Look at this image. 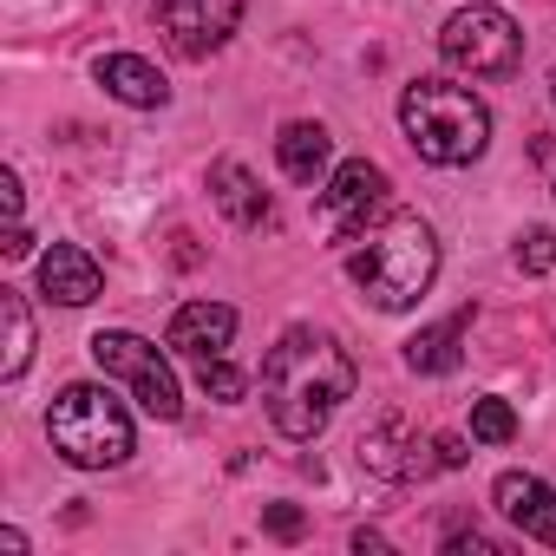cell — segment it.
I'll return each instance as SVG.
<instances>
[{
	"instance_id": "cell-5",
	"label": "cell",
	"mask_w": 556,
	"mask_h": 556,
	"mask_svg": "<svg viewBox=\"0 0 556 556\" xmlns=\"http://www.w3.org/2000/svg\"><path fill=\"white\" fill-rule=\"evenodd\" d=\"M439 53L471 79H510L523 66V27L504 8H458L439 34Z\"/></svg>"
},
{
	"instance_id": "cell-14",
	"label": "cell",
	"mask_w": 556,
	"mask_h": 556,
	"mask_svg": "<svg viewBox=\"0 0 556 556\" xmlns=\"http://www.w3.org/2000/svg\"><path fill=\"white\" fill-rule=\"evenodd\" d=\"M210 197H216V210L236 223V229H262L275 210H268V190L236 164V157H223V164H210Z\"/></svg>"
},
{
	"instance_id": "cell-22",
	"label": "cell",
	"mask_w": 556,
	"mask_h": 556,
	"mask_svg": "<svg viewBox=\"0 0 556 556\" xmlns=\"http://www.w3.org/2000/svg\"><path fill=\"white\" fill-rule=\"evenodd\" d=\"M445 549H452V556H497V543L478 536V530H471V536H445Z\"/></svg>"
},
{
	"instance_id": "cell-10",
	"label": "cell",
	"mask_w": 556,
	"mask_h": 556,
	"mask_svg": "<svg viewBox=\"0 0 556 556\" xmlns=\"http://www.w3.org/2000/svg\"><path fill=\"white\" fill-rule=\"evenodd\" d=\"M229 341H236V308H223V302H184L164 328V348L184 361H216V354H229Z\"/></svg>"
},
{
	"instance_id": "cell-13",
	"label": "cell",
	"mask_w": 556,
	"mask_h": 556,
	"mask_svg": "<svg viewBox=\"0 0 556 556\" xmlns=\"http://www.w3.org/2000/svg\"><path fill=\"white\" fill-rule=\"evenodd\" d=\"M92 79H99L118 105H138V112H157V105L170 99L164 73H157L151 60H138V53H105V60L92 66Z\"/></svg>"
},
{
	"instance_id": "cell-17",
	"label": "cell",
	"mask_w": 556,
	"mask_h": 556,
	"mask_svg": "<svg viewBox=\"0 0 556 556\" xmlns=\"http://www.w3.org/2000/svg\"><path fill=\"white\" fill-rule=\"evenodd\" d=\"M0 321H8V354H0V374L21 380L27 361H34V315H27V295L21 289H0Z\"/></svg>"
},
{
	"instance_id": "cell-6",
	"label": "cell",
	"mask_w": 556,
	"mask_h": 556,
	"mask_svg": "<svg viewBox=\"0 0 556 556\" xmlns=\"http://www.w3.org/2000/svg\"><path fill=\"white\" fill-rule=\"evenodd\" d=\"M92 361H99L105 380L131 387V400H138L151 419H177V413H184L177 374H170V361L157 354V341H144V334H131V328H99V334H92Z\"/></svg>"
},
{
	"instance_id": "cell-21",
	"label": "cell",
	"mask_w": 556,
	"mask_h": 556,
	"mask_svg": "<svg viewBox=\"0 0 556 556\" xmlns=\"http://www.w3.org/2000/svg\"><path fill=\"white\" fill-rule=\"evenodd\" d=\"M262 530H268L275 543H302V530H308V517H302L295 504H268V510H262Z\"/></svg>"
},
{
	"instance_id": "cell-18",
	"label": "cell",
	"mask_w": 556,
	"mask_h": 556,
	"mask_svg": "<svg viewBox=\"0 0 556 556\" xmlns=\"http://www.w3.org/2000/svg\"><path fill=\"white\" fill-rule=\"evenodd\" d=\"M471 439L478 445H510L517 439V413L504 400H471Z\"/></svg>"
},
{
	"instance_id": "cell-7",
	"label": "cell",
	"mask_w": 556,
	"mask_h": 556,
	"mask_svg": "<svg viewBox=\"0 0 556 556\" xmlns=\"http://www.w3.org/2000/svg\"><path fill=\"white\" fill-rule=\"evenodd\" d=\"M387 197H393V177H387L380 164L354 157V164H341V170L315 190V223H321L328 242H354V236H367V223L387 210Z\"/></svg>"
},
{
	"instance_id": "cell-26",
	"label": "cell",
	"mask_w": 556,
	"mask_h": 556,
	"mask_svg": "<svg viewBox=\"0 0 556 556\" xmlns=\"http://www.w3.org/2000/svg\"><path fill=\"white\" fill-rule=\"evenodd\" d=\"M549 99H556V73H549Z\"/></svg>"
},
{
	"instance_id": "cell-11",
	"label": "cell",
	"mask_w": 556,
	"mask_h": 556,
	"mask_svg": "<svg viewBox=\"0 0 556 556\" xmlns=\"http://www.w3.org/2000/svg\"><path fill=\"white\" fill-rule=\"evenodd\" d=\"M491 497H497V510L530 536V543H556V491L543 484V478H530V471H504L497 484H491Z\"/></svg>"
},
{
	"instance_id": "cell-8",
	"label": "cell",
	"mask_w": 556,
	"mask_h": 556,
	"mask_svg": "<svg viewBox=\"0 0 556 556\" xmlns=\"http://www.w3.org/2000/svg\"><path fill=\"white\" fill-rule=\"evenodd\" d=\"M151 21H157V34L170 40V53L210 60V53L242 27V0H157Z\"/></svg>"
},
{
	"instance_id": "cell-12",
	"label": "cell",
	"mask_w": 556,
	"mask_h": 556,
	"mask_svg": "<svg viewBox=\"0 0 556 556\" xmlns=\"http://www.w3.org/2000/svg\"><path fill=\"white\" fill-rule=\"evenodd\" d=\"M40 289H47L53 302H66V308H86V302L105 289V275H99V262H92L79 242H53V249L40 255Z\"/></svg>"
},
{
	"instance_id": "cell-15",
	"label": "cell",
	"mask_w": 556,
	"mask_h": 556,
	"mask_svg": "<svg viewBox=\"0 0 556 556\" xmlns=\"http://www.w3.org/2000/svg\"><path fill=\"white\" fill-rule=\"evenodd\" d=\"M275 157H282V170H289L295 184H321V177H328V157H334V138H328V125L295 118V125L275 131Z\"/></svg>"
},
{
	"instance_id": "cell-25",
	"label": "cell",
	"mask_w": 556,
	"mask_h": 556,
	"mask_svg": "<svg viewBox=\"0 0 556 556\" xmlns=\"http://www.w3.org/2000/svg\"><path fill=\"white\" fill-rule=\"evenodd\" d=\"M354 549H361V556H367V549H387V536H380V530H354Z\"/></svg>"
},
{
	"instance_id": "cell-19",
	"label": "cell",
	"mask_w": 556,
	"mask_h": 556,
	"mask_svg": "<svg viewBox=\"0 0 556 556\" xmlns=\"http://www.w3.org/2000/svg\"><path fill=\"white\" fill-rule=\"evenodd\" d=\"M197 387H203L210 400H223V406H236V400L249 393V380H242V374H236L223 354H216V361H197Z\"/></svg>"
},
{
	"instance_id": "cell-24",
	"label": "cell",
	"mask_w": 556,
	"mask_h": 556,
	"mask_svg": "<svg viewBox=\"0 0 556 556\" xmlns=\"http://www.w3.org/2000/svg\"><path fill=\"white\" fill-rule=\"evenodd\" d=\"M439 465H445V471H458V465H465V439H452V432H445V439H439Z\"/></svg>"
},
{
	"instance_id": "cell-23",
	"label": "cell",
	"mask_w": 556,
	"mask_h": 556,
	"mask_svg": "<svg viewBox=\"0 0 556 556\" xmlns=\"http://www.w3.org/2000/svg\"><path fill=\"white\" fill-rule=\"evenodd\" d=\"M34 249V236H27V223H8V242H0V255H8V262H21Z\"/></svg>"
},
{
	"instance_id": "cell-1",
	"label": "cell",
	"mask_w": 556,
	"mask_h": 556,
	"mask_svg": "<svg viewBox=\"0 0 556 556\" xmlns=\"http://www.w3.org/2000/svg\"><path fill=\"white\" fill-rule=\"evenodd\" d=\"M354 400V361L328 328H289L262 361V406L282 439H315Z\"/></svg>"
},
{
	"instance_id": "cell-9",
	"label": "cell",
	"mask_w": 556,
	"mask_h": 556,
	"mask_svg": "<svg viewBox=\"0 0 556 556\" xmlns=\"http://www.w3.org/2000/svg\"><path fill=\"white\" fill-rule=\"evenodd\" d=\"M354 452H361V465H367L374 478H387V484H413V478H426V471H445V465H439V439H419L406 419L367 426Z\"/></svg>"
},
{
	"instance_id": "cell-4",
	"label": "cell",
	"mask_w": 556,
	"mask_h": 556,
	"mask_svg": "<svg viewBox=\"0 0 556 556\" xmlns=\"http://www.w3.org/2000/svg\"><path fill=\"white\" fill-rule=\"evenodd\" d=\"M47 432H53V452L79 471H112V465L131 458V413L92 380H79L53 400Z\"/></svg>"
},
{
	"instance_id": "cell-16",
	"label": "cell",
	"mask_w": 556,
	"mask_h": 556,
	"mask_svg": "<svg viewBox=\"0 0 556 556\" xmlns=\"http://www.w3.org/2000/svg\"><path fill=\"white\" fill-rule=\"evenodd\" d=\"M465 328H471V308H458V315H445V321H432V328H419L413 341H406V367L413 374H452L458 367V341H465Z\"/></svg>"
},
{
	"instance_id": "cell-3",
	"label": "cell",
	"mask_w": 556,
	"mask_h": 556,
	"mask_svg": "<svg viewBox=\"0 0 556 556\" xmlns=\"http://www.w3.org/2000/svg\"><path fill=\"white\" fill-rule=\"evenodd\" d=\"M400 125H406V144L426 164H445V170L478 164L484 144H491V112L458 79H413L406 99H400Z\"/></svg>"
},
{
	"instance_id": "cell-20",
	"label": "cell",
	"mask_w": 556,
	"mask_h": 556,
	"mask_svg": "<svg viewBox=\"0 0 556 556\" xmlns=\"http://www.w3.org/2000/svg\"><path fill=\"white\" fill-rule=\"evenodd\" d=\"M517 268H523V275L556 268V229H523V236H517Z\"/></svg>"
},
{
	"instance_id": "cell-2",
	"label": "cell",
	"mask_w": 556,
	"mask_h": 556,
	"mask_svg": "<svg viewBox=\"0 0 556 556\" xmlns=\"http://www.w3.org/2000/svg\"><path fill=\"white\" fill-rule=\"evenodd\" d=\"M348 275H354V289L380 315L413 308L432 289V275H439V236H432V223L426 216H387L380 229H367V249H354Z\"/></svg>"
}]
</instances>
